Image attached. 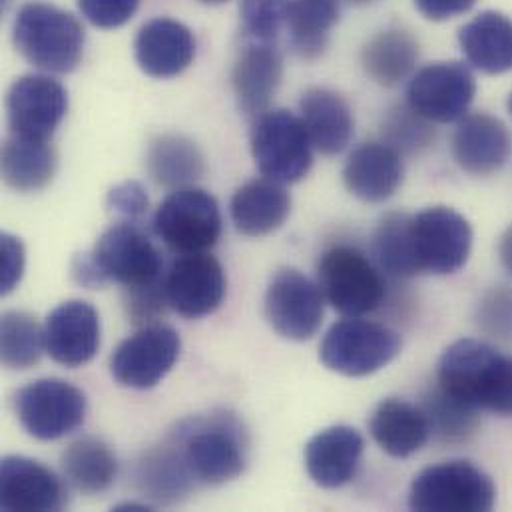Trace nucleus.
Segmentation results:
<instances>
[{
    "instance_id": "nucleus-35",
    "label": "nucleus",
    "mask_w": 512,
    "mask_h": 512,
    "mask_svg": "<svg viewBox=\"0 0 512 512\" xmlns=\"http://www.w3.org/2000/svg\"><path fill=\"white\" fill-rule=\"evenodd\" d=\"M407 218L405 214H389L379 224L373 240V252L379 265L399 277L415 275L407 242Z\"/></svg>"
},
{
    "instance_id": "nucleus-1",
    "label": "nucleus",
    "mask_w": 512,
    "mask_h": 512,
    "mask_svg": "<svg viewBox=\"0 0 512 512\" xmlns=\"http://www.w3.org/2000/svg\"><path fill=\"white\" fill-rule=\"evenodd\" d=\"M194 487H220L248 467L250 437L230 411H212L180 421L164 439Z\"/></svg>"
},
{
    "instance_id": "nucleus-18",
    "label": "nucleus",
    "mask_w": 512,
    "mask_h": 512,
    "mask_svg": "<svg viewBox=\"0 0 512 512\" xmlns=\"http://www.w3.org/2000/svg\"><path fill=\"white\" fill-rule=\"evenodd\" d=\"M100 315L80 299L60 303L44 323L46 351L64 367H82L90 363L100 349Z\"/></svg>"
},
{
    "instance_id": "nucleus-49",
    "label": "nucleus",
    "mask_w": 512,
    "mask_h": 512,
    "mask_svg": "<svg viewBox=\"0 0 512 512\" xmlns=\"http://www.w3.org/2000/svg\"><path fill=\"white\" fill-rule=\"evenodd\" d=\"M509 110H511V114H512V94H511V98H509Z\"/></svg>"
},
{
    "instance_id": "nucleus-5",
    "label": "nucleus",
    "mask_w": 512,
    "mask_h": 512,
    "mask_svg": "<svg viewBox=\"0 0 512 512\" xmlns=\"http://www.w3.org/2000/svg\"><path fill=\"white\" fill-rule=\"evenodd\" d=\"M407 242L415 275H451L469 261L473 230L459 212L437 206L407 218Z\"/></svg>"
},
{
    "instance_id": "nucleus-7",
    "label": "nucleus",
    "mask_w": 512,
    "mask_h": 512,
    "mask_svg": "<svg viewBox=\"0 0 512 512\" xmlns=\"http://www.w3.org/2000/svg\"><path fill=\"white\" fill-rule=\"evenodd\" d=\"M252 156L263 178L279 184L303 180L313 166V144L303 120L289 110H267L252 128Z\"/></svg>"
},
{
    "instance_id": "nucleus-27",
    "label": "nucleus",
    "mask_w": 512,
    "mask_h": 512,
    "mask_svg": "<svg viewBox=\"0 0 512 512\" xmlns=\"http://www.w3.org/2000/svg\"><path fill=\"white\" fill-rule=\"evenodd\" d=\"M467 60L481 72L503 74L512 70V20L501 12H481L459 32Z\"/></svg>"
},
{
    "instance_id": "nucleus-15",
    "label": "nucleus",
    "mask_w": 512,
    "mask_h": 512,
    "mask_svg": "<svg viewBox=\"0 0 512 512\" xmlns=\"http://www.w3.org/2000/svg\"><path fill=\"white\" fill-rule=\"evenodd\" d=\"M6 112L12 136L48 142L68 112V92L46 74H28L10 86Z\"/></svg>"
},
{
    "instance_id": "nucleus-21",
    "label": "nucleus",
    "mask_w": 512,
    "mask_h": 512,
    "mask_svg": "<svg viewBox=\"0 0 512 512\" xmlns=\"http://www.w3.org/2000/svg\"><path fill=\"white\" fill-rule=\"evenodd\" d=\"M138 66L152 78L182 74L196 56V38L188 26L172 18L146 22L134 42Z\"/></svg>"
},
{
    "instance_id": "nucleus-13",
    "label": "nucleus",
    "mask_w": 512,
    "mask_h": 512,
    "mask_svg": "<svg viewBox=\"0 0 512 512\" xmlns=\"http://www.w3.org/2000/svg\"><path fill=\"white\" fill-rule=\"evenodd\" d=\"M319 283L293 267L279 269L265 291V317L273 331L289 341H309L323 323Z\"/></svg>"
},
{
    "instance_id": "nucleus-11",
    "label": "nucleus",
    "mask_w": 512,
    "mask_h": 512,
    "mask_svg": "<svg viewBox=\"0 0 512 512\" xmlns=\"http://www.w3.org/2000/svg\"><path fill=\"white\" fill-rule=\"evenodd\" d=\"M180 351L182 339L176 329L150 323L116 347L110 359V373L118 385L146 391L162 383L174 369Z\"/></svg>"
},
{
    "instance_id": "nucleus-48",
    "label": "nucleus",
    "mask_w": 512,
    "mask_h": 512,
    "mask_svg": "<svg viewBox=\"0 0 512 512\" xmlns=\"http://www.w3.org/2000/svg\"><path fill=\"white\" fill-rule=\"evenodd\" d=\"M204 2H208V4H222V2H226V0H204Z\"/></svg>"
},
{
    "instance_id": "nucleus-42",
    "label": "nucleus",
    "mask_w": 512,
    "mask_h": 512,
    "mask_svg": "<svg viewBox=\"0 0 512 512\" xmlns=\"http://www.w3.org/2000/svg\"><path fill=\"white\" fill-rule=\"evenodd\" d=\"M26 252L16 236L2 234L0 238V293H10L22 279Z\"/></svg>"
},
{
    "instance_id": "nucleus-4",
    "label": "nucleus",
    "mask_w": 512,
    "mask_h": 512,
    "mask_svg": "<svg viewBox=\"0 0 512 512\" xmlns=\"http://www.w3.org/2000/svg\"><path fill=\"white\" fill-rule=\"evenodd\" d=\"M497 503L493 479L469 461H447L421 471L411 483L409 507L421 512H487Z\"/></svg>"
},
{
    "instance_id": "nucleus-20",
    "label": "nucleus",
    "mask_w": 512,
    "mask_h": 512,
    "mask_svg": "<svg viewBox=\"0 0 512 512\" xmlns=\"http://www.w3.org/2000/svg\"><path fill=\"white\" fill-rule=\"evenodd\" d=\"M509 128L491 114H471L461 118L453 134L455 162L473 176H491L511 158Z\"/></svg>"
},
{
    "instance_id": "nucleus-22",
    "label": "nucleus",
    "mask_w": 512,
    "mask_h": 512,
    "mask_svg": "<svg viewBox=\"0 0 512 512\" xmlns=\"http://www.w3.org/2000/svg\"><path fill=\"white\" fill-rule=\"evenodd\" d=\"M403 158L385 142L363 144L351 152L343 168L345 188L367 204H383L403 184Z\"/></svg>"
},
{
    "instance_id": "nucleus-43",
    "label": "nucleus",
    "mask_w": 512,
    "mask_h": 512,
    "mask_svg": "<svg viewBox=\"0 0 512 512\" xmlns=\"http://www.w3.org/2000/svg\"><path fill=\"white\" fill-rule=\"evenodd\" d=\"M477 0H415L419 12L429 20H449L469 12Z\"/></svg>"
},
{
    "instance_id": "nucleus-40",
    "label": "nucleus",
    "mask_w": 512,
    "mask_h": 512,
    "mask_svg": "<svg viewBox=\"0 0 512 512\" xmlns=\"http://www.w3.org/2000/svg\"><path fill=\"white\" fill-rule=\"evenodd\" d=\"M140 0H78V8L88 22L98 28L124 26L138 10Z\"/></svg>"
},
{
    "instance_id": "nucleus-33",
    "label": "nucleus",
    "mask_w": 512,
    "mask_h": 512,
    "mask_svg": "<svg viewBox=\"0 0 512 512\" xmlns=\"http://www.w3.org/2000/svg\"><path fill=\"white\" fill-rule=\"evenodd\" d=\"M339 0H291L287 28L293 50L305 58L315 60L329 44L331 28L339 20Z\"/></svg>"
},
{
    "instance_id": "nucleus-10",
    "label": "nucleus",
    "mask_w": 512,
    "mask_h": 512,
    "mask_svg": "<svg viewBox=\"0 0 512 512\" xmlns=\"http://www.w3.org/2000/svg\"><path fill=\"white\" fill-rule=\"evenodd\" d=\"M14 409L30 437L38 441H58L84 423L88 399L76 385L46 377L24 385L14 397Z\"/></svg>"
},
{
    "instance_id": "nucleus-36",
    "label": "nucleus",
    "mask_w": 512,
    "mask_h": 512,
    "mask_svg": "<svg viewBox=\"0 0 512 512\" xmlns=\"http://www.w3.org/2000/svg\"><path fill=\"white\" fill-rule=\"evenodd\" d=\"M423 411L431 423V433L445 441L467 439V435H471L477 427V411L455 401L439 387L425 399Z\"/></svg>"
},
{
    "instance_id": "nucleus-14",
    "label": "nucleus",
    "mask_w": 512,
    "mask_h": 512,
    "mask_svg": "<svg viewBox=\"0 0 512 512\" xmlns=\"http://www.w3.org/2000/svg\"><path fill=\"white\" fill-rule=\"evenodd\" d=\"M477 82L461 62H435L421 68L409 84V106L429 122H455L467 116Z\"/></svg>"
},
{
    "instance_id": "nucleus-32",
    "label": "nucleus",
    "mask_w": 512,
    "mask_h": 512,
    "mask_svg": "<svg viewBox=\"0 0 512 512\" xmlns=\"http://www.w3.org/2000/svg\"><path fill=\"white\" fill-rule=\"evenodd\" d=\"M136 485L158 505H174L196 489L166 441L138 461Z\"/></svg>"
},
{
    "instance_id": "nucleus-29",
    "label": "nucleus",
    "mask_w": 512,
    "mask_h": 512,
    "mask_svg": "<svg viewBox=\"0 0 512 512\" xmlns=\"http://www.w3.org/2000/svg\"><path fill=\"white\" fill-rule=\"evenodd\" d=\"M56 174V152L48 142L10 136L2 146V180L8 188L30 194L46 188Z\"/></svg>"
},
{
    "instance_id": "nucleus-16",
    "label": "nucleus",
    "mask_w": 512,
    "mask_h": 512,
    "mask_svg": "<svg viewBox=\"0 0 512 512\" xmlns=\"http://www.w3.org/2000/svg\"><path fill=\"white\" fill-rule=\"evenodd\" d=\"M168 305L186 319L212 315L226 297L222 263L208 252L178 257L164 275Z\"/></svg>"
},
{
    "instance_id": "nucleus-34",
    "label": "nucleus",
    "mask_w": 512,
    "mask_h": 512,
    "mask_svg": "<svg viewBox=\"0 0 512 512\" xmlns=\"http://www.w3.org/2000/svg\"><path fill=\"white\" fill-rule=\"evenodd\" d=\"M46 349L44 327L24 311H6L0 319V359L8 369L34 367Z\"/></svg>"
},
{
    "instance_id": "nucleus-37",
    "label": "nucleus",
    "mask_w": 512,
    "mask_h": 512,
    "mask_svg": "<svg viewBox=\"0 0 512 512\" xmlns=\"http://www.w3.org/2000/svg\"><path fill=\"white\" fill-rule=\"evenodd\" d=\"M383 134L385 144L393 146L397 152H419L427 148L435 138L429 120L417 114L409 104L389 112Z\"/></svg>"
},
{
    "instance_id": "nucleus-24",
    "label": "nucleus",
    "mask_w": 512,
    "mask_h": 512,
    "mask_svg": "<svg viewBox=\"0 0 512 512\" xmlns=\"http://www.w3.org/2000/svg\"><path fill=\"white\" fill-rule=\"evenodd\" d=\"M301 120L313 148L325 156L341 154L355 132V120L343 96L329 88H311L299 102Z\"/></svg>"
},
{
    "instance_id": "nucleus-30",
    "label": "nucleus",
    "mask_w": 512,
    "mask_h": 512,
    "mask_svg": "<svg viewBox=\"0 0 512 512\" xmlns=\"http://www.w3.org/2000/svg\"><path fill=\"white\" fill-rule=\"evenodd\" d=\"M146 168L158 186L178 190L202 178L206 162L202 150L190 138L162 134L148 148Z\"/></svg>"
},
{
    "instance_id": "nucleus-41",
    "label": "nucleus",
    "mask_w": 512,
    "mask_h": 512,
    "mask_svg": "<svg viewBox=\"0 0 512 512\" xmlns=\"http://www.w3.org/2000/svg\"><path fill=\"white\" fill-rule=\"evenodd\" d=\"M108 208L124 222H136L148 210V194L138 182H122L110 190Z\"/></svg>"
},
{
    "instance_id": "nucleus-8",
    "label": "nucleus",
    "mask_w": 512,
    "mask_h": 512,
    "mask_svg": "<svg viewBox=\"0 0 512 512\" xmlns=\"http://www.w3.org/2000/svg\"><path fill=\"white\" fill-rule=\"evenodd\" d=\"M156 236L176 254H202L222 236V214L216 198L200 188L172 190L154 216Z\"/></svg>"
},
{
    "instance_id": "nucleus-47",
    "label": "nucleus",
    "mask_w": 512,
    "mask_h": 512,
    "mask_svg": "<svg viewBox=\"0 0 512 512\" xmlns=\"http://www.w3.org/2000/svg\"><path fill=\"white\" fill-rule=\"evenodd\" d=\"M353 4H369V2H375V0H351Z\"/></svg>"
},
{
    "instance_id": "nucleus-17",
    "label": "nucleus",
    "mask_w": 512,
    "mask_h": 512,
    "mask_svg": "<svg viewBox=\"0 0 512 512\" xmlns=\"http://www.w3.org/2000/svg\"><path fill=\"white\" fill-rule=\"evenodd\" d=\"M68 493L62 479L28 457H4L0 465V507L6 512L62 511Z\"/></svg>"
},
{
    "instance_id": "nucleus-23",
    "label": "nucleus",
    "mask_w": 512,
    "mask_h": 512,
    "mask_svg": "<svg viewBox=\"0 0 512 512\" xmlns=\"http://www.w3.org/2000/svg\"><path fill=\"white\" fill-rule=\"evenodd\" d=\"M283 78V60L273 42H250L244 46L232 72V84L240 110L248 118L267 112Z\"/></svg>"
},
{
    "instance_id": "nucleus-19",
    "label": "nucleus",
    "mask_w": 512,
    "mask_h": 512,
    "mask_svg": "<svg viewBox=\"0 0 512 512\" xmlns=\"http://www.w3.org/2000/svg\"><path fill=\"white\" fill-rule=\"evenodd\" d=\"M363 451L365 441L357 429L335 425L305 445V467L317 487L341 489L355 479Z\"/></svg>"
},
{
    "instance_id": "nucleus-6",
    "label": "nucleus",
    "mask_w": 512,
    "mask_h": 512,
    "mask_svg": "<svg viewBox=\"0 0 512 512\" xmlns=\"http://www.w3.org/2000/svg\"><path fill=\"white\" fill-rule=\"evenodd\" d=\"M401 353V337L387 325L349 317L337 321L319 347L321 363L345 377H367Z\"/></svg>"
},
{
    "instance_id": "nucleus-28",
    "label": "nucleus",
    "mask_w": 512,
    "mask_h": 512,
    "mask_svg": "<svg viewBox=\"0 0 512 512\" xmlns=\"http://www.w3.org/2000/svg\"><path fill=\"white\" fill-rule=\"evenodd\" d=\"M417 60L419 42L403 28H389L375 34L361 54L367 76L387 88L407 80L415 70Z\"/></svg>"
},
{
    "instance_id": "nucleus-2",
    "label": "nucleus",
    "mask_w": 512,
    "mask_h": 512,
    "mask_svg": "<svg viewBox=\"0 0 512 512\" xmlns=\"http://www.w3.org/2000/svg\"><path fill=\"white\" fill-rule=\"evenodd\" d=\"M437 383L443 393L473 411L512 419V355L479 339H459L439 361Z\"/></svg>"
},
{
    "instance_id": "nucleus-44",
    "label": "nucleus",
    "mask_w": 512,
    "mask_h": 512,
    "mask_svg": "<svg viewBox=\"0 0 512 512\" xmlns=\"http://www.w3.org/2000/svg\"><path fill=\"white\" fill-rule=\"evenodd\" d=\"M72 277L88 289H98V287L106 285L104 277L100 275V271H98V267H96V263H94L90 254H80V256L74 257Z\"/></svg>"
},
{
    "instance_id": "nucleus-45",
    "label": "nucleus",
    "mask_w": 512,
    "mask_h": 512,
    "mask_svg": "<svg viewBox=\"0 0 512 512\" xmlns=\"http://www.w3.org/2000/svg\"><path fill=\"white\" fill-rule=\"evenodd\" d=\"M499 256H501V263L503 267L512 275V226L505 232V236L501 238L499 244Z\"/></svg>"
},
{
    "instance_id": "nucleus-25",
    "label": "nucleus",
    "mask_w": 512,
    "mask_h": 512,
    "mask_svg": "<svg viewBox=\"0 0 512 512\" xmlns=\"http://www.w3.org/2000/svg\"><path fill=\"white\" fill-rule=\"evenodd\" d=\"M369 431L389 457L407 459L427 445L431 423L423 409L403 399H383L371 415Z\"/></svg>"
},
{
    "instance_id": "nucleus-46",
    "label": "nucleus",
    "mask_w": 512,
    "mask_h": 512,
    "mask_svg": "<svg viewBox=\"0 0 512 512\" xmlns=\"http://www.w3.org/2000/svg\"><path fill=\"white\" fill-rule=\"evenodd\" d=\"M114 511H152V507H148V505H136V503H126V505H118Z\"/></svg>"
},
{
    "instance_id": "nucleus-9",
    "label": "nucleus",
    "mask_w": 512,
    "mask_h": 512,
    "mask_svg": "<svg viewBox=\"0 0 512 512\" xmlns=\"http://www.w3.org/2000/svg\"><path fill=\"white\" fill-rule=\"evenodd\" d=\"M317 283L325 301L347 317L371 313L385 299L381 271L363 252L349 246H335L321 256Z\"/></svg>"
},
{
    "instance_id": "nucleus-38",
    "label": "nucleus",
    "mask_w": 512,
    "mask_h": 512,
    "mask_svg": "<svg viewBox=\"0 0 512 512\" xmlns=\"http://www.w3.org/2000/svg\"><path fill=\"white\" fill-rule=\"evenodd\" d=\"M291 0H242V28L250 42H273L287 24Z\"/></svg>"
},
{
    "instance_id": "nucleus-31",
    "label": "nucleus",
    "mask_w": 512,
    "mask_h": 512,
    "mask_svg": "<svg viewBox=\"0 0 512 512\" xmlns=\"http://www.w3.org/2000/svg\"><path fill=\"white\" fill-rule=\"evenodd\" d=\"M62 471L82 495H102L118 477V459L104 441L82 437L62 453Z\"/></svg>"
},
{
    "instance_id": "nucleus-39",
    "label": "nucleus",
    "mask_w": 512,
    "mask_h": 512,
    "mask_svg": "<svg viewBox=\"0 0 512 512\" xmlns=\"http://www.w3.org/2000/svg\"><path fill=\"white\" fill-rule=\"evenodd\" d=\"M479 325L485 333L512 341V289L495 287L479 305Z\"/></svg>"
},
{
    "instance_id": "nucleus-26",
    "label": "nucleus",
    "mask_w": 512,
    "mask_h": 512,
    "mask_svg": "<svg viewBox=\"0 0 512 512\" xmlns=\"http://www.w3.org/2000/svg\"><path fill=\"white\" fill-rule=\"evenodd\" d=\"M291 212V198L283 184L269 178L252 180L236 190L230 202L232 222L240 234L263 238L279 230Z\"/></svg>"
},
{
    "instance_id": "nucleus-12",
    "label": "nucleus",
    "mask_w": 512,
    "mask_h": 512,
    "mask_svg": "<svg viewBox=\"0 0 512 512\" xmlns=\"http://www.w3.org/2000/svg\"><path fill=\"white\" fill-rule=\"evenodd\" d=\"M90 256L106 283L114 281L124 289H136L164 279L160 250L134 222H120L108 228Z\"/></svg>"
},
{
    "instance_id": "nucleus-3",
    "label": "nucleus",
    "mask_w": 512,
    "mask_h": 512,
    "mask_svg": "<svg viewBox=\"0 0 512 512\" xmlns=\"http://www.w3.org/2000/svg\"><path fill=\"white\" fill-rule=\"evenodd\" d=\"M14 46L36 68L56 74L72 72L84 54V28L66 10L32 2L18 10Z\"/></svg>"
}]
</instances>
